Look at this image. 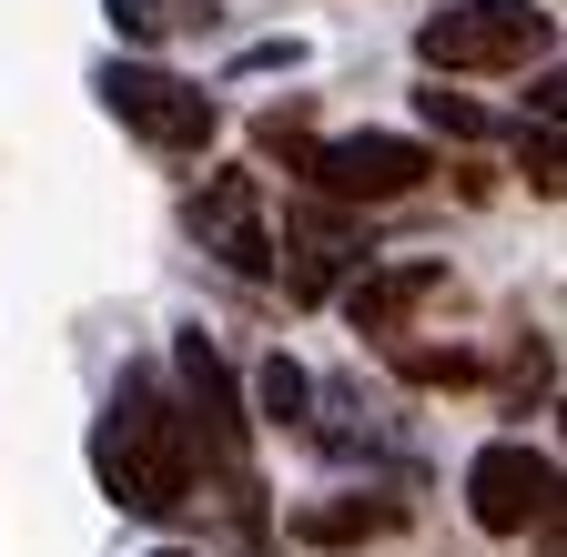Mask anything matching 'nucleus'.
Instances as JSON below:
<instances>
[{"label": "nucleus", "instance_id": "1", "mask_svg": "<svg viewBox=\"0 0 567 557\" xmlns=\"http://www.w3.org/2000/svg\"><path fill=\"white\" fill-rule=\"evenodd\" d=\"M92 476L122 517H183L193 507V426L183 405L163 395V375H122L102 426H92Z\"/></svg>", "mask_w": 567, "mask_h": 557}, {"label": "nucleus", "instance_id": "2", "mask_svg": "<svg viewBox=\"0 0 567 557\" xmlns=\"http://www.w3.org/2000/svg\"><path fill=\"white\" fill-rule=\"evenodd\" d=\"M547 51H557L547 0H446V11L415 21V61L436 82H496V72H527Z\"/></svg>", "mask_w": 567, "mask_h": 557}, {"label": "nucleus", "instance_id": "3", "mask_svg": "<svg viewBox=\"0 0 567 557\" xmlns=\"http://www.w3.org/2000/svg\"><path fill=\"white\" fill-rule=\"evenodd\" d=\"M102 102L153 153H213V132H224V102L183 72H163V61H102Z\"/></svg>", "mask_w": 567, "mask_h": 557}, {"label": "nucleus", "instance_id": "4", "mask_svg": "<svg viewBox=\"0 0 567 557\" xmlns=\"http://www.w3.org/2000/svg\"><path fill=\"white\" fill-rule=\"evenodd\" d=\"M425 173H436V153H425L415 132H334V143L315 132L295 183H315L324 203H354V214H365V203H405Z\"/></svg>", "mask_w": 567, "mask_h": 557}, {"label": "nucleus", "instance_id": "5", "mask_svg": "<svg viewBox=\"0 0 567 557\" xmlns=\"http://www.w3.org/2000/svg\"><path fill=\"white\" fill-rule=\"evenodd\" d=\"M466 517L486 537H527V527H557V456L527 446V436H496L466 456Z\"/></svg>", "mask_w": 567, "mask_h": 557}, {"label": "nucleus", "instance_id": "6", "mask_svg": "<svg viewBox=\"0 0 567 557\" xmlns=\"http://www.w3.org/2000/svg\"><path fill=\"white\" fill-rule=\"evenodd\" d=\"M183 224L203 234V254H224L244 285H264L274 274V234H264V183L244 173V163H224V173H203L193 183V203H183Z\"/></svg>", "mask_w": 567, "mask_h": 557}, {"label": "nucleus", "instance_id": "7", "mask_svg": "<svg viewBox=\"0 0 567 557\" xmlns=\"http://www.w3.org/2000/svg\"><path fill=\"white\" fill-rule=\"evenodd\" d=\"M173 375H183V426H193V446H213L224 466H244V446H254V415H244V395H234V365H224V344H213L203 324L173 344Z\"/></svg>", "mask_w": 567, "mask_h": 557}, {"label": "nucleus", "instance_id": "8", "mask_svg": "<svg viewBox=\"0 0 567 557\" xmlns=\"http://www.w3.org/2000/svg\"><path fill=\"white\" fill-rule=\"evenodd\" d=\"M446 295V254H395V264H354L344 285V324L354 334H405L425 305Z\"/></svg>", "mask_w": 567, "mask_h": 557}, {"label": "nucleus", "instance_id": "9", "mask_svg": "<svg viewBox=\"0 0 567 557\" xmlns=\"http://www.w3.org/2000/svg\"><path fill=\"white\" fill-rule=\"evenodd\" d=\"M354 244V203H305L295 224H284V285H295V305H324L334 295V264H365V254H344Z\"/></svg>", "mask_w": 567, "mask_h": 557}, {"label": "nucleus", "instance_id": "10", "mask_svg": "<svg viewBox=\"0 0 567 557\" xmlns=\"http://www.w3.org/2000/svg\"><path fill=\"white\" fill-rule=\"evenodd\" d=\"M284 527H295L305 547H375V537L405 527V507L395 497H315V507H295Z\"/></svg>", "mask_w": 567, "mask_h": 557}, {"label": "nucleus", "instance_id": "11", "mask_svg": "<svg viewBox=\"0 0 567 557\" xmlns=\"http://www.w3.org/2000/svg\"><path fill=\"white\" fill-rule=\"evenodd\" d=\"M305 405H315V375L295 355H264L254 365V426H305Z\"/></svg>", "mask_w": 567, "mask_h": 557}, {"label": "nucleus", "instance_id": "12", "mask_svg": "<svg viewBox=\"0 0 567 557\" xmlns=\"http://www.w3.org/2000/svg\"><path fill=\"white\" fill-rule=\"evenodd\" d=\"M254 153H264V163H284V173H305V153H315V122H305V102H274V112H254Z\"/></svg>", "mask_w": 567, "mask_h": 557}, {"label": "nucleus", "instance_id": "13", "mask_svg": "<svg viewBox=\"0 0 567 557\" xmlns=\"http://www.w3.org/2000/svg\"><path fill=\"white\" fill-rule=\"evenodd\" d=\"M415 122H425V132H446V143H486V132H496V112H476V102L446 92V82H425V92H415Z\"/></svg>", "mask_w": 567, "mask_h": 557}, {"label": "nucleus", "instance_id": "14", "mask_svg": "<svg viewBox=\"0 0 567 557\" xmlns=\"http://www.w3.org/2000/svg\"><path fill=\"white\" fill-rule=\"evenodd\" d=\"M395 365H405L415 385H466V375H476V355H456V344H446V355H436V344H395Z\"/></svg>", "mask_w": 567, "mask_h": 557}, {"label": "nucleus", "instance_id": "15", "mask_svg": "<svg viewBox=\"0 0 567 557\" xmlns=\"http://www.w3.org/2000/svg\"><path fill=\"white\" fill-rule=\"evenodd\" d=\"M517 153H527V183H537V193L557 203V183H567V173H557V122H537V132H527Z\"/></svg>", "mask_w": 567, "mask_h": 557}, {"label": "nucleus", "instance_id": "16", "mask_svg": "<svg viewBox=\"0 0 567 557\" xmlns=\"http://www.w3.org/2000/svg\"><path fill=\"white\" fill-rule=\"evenodd\" d=\"M102 11H112V31H122V41H163V21H173L163 0H102Z\"/></svg>", "mask_w": 567, "mask_h": 557}, {"label": "nucleus", "instance_id": "17", "mask_svg": "<svg viewBox=\"0 0 567 557\" xmlns=\"http://www.w3.org/2000/svg\"><path fill=\"white\" fill-rule=\"evenodd\" d=\"M295 61H305V41H295V31H284V41H254V51L234 61V72H295Z\"/></svg>", "mask_w": 567, "mask_h": 557}, {"label": "nucleus", "instance_id": "18", "mask_svg": "<svg viewBox=\"0 0 567 557\" xmlns=\"http://www.w3.org/2000/svg\"><path fill=\"white\" fill-rule=\"evenodd\" d=\"M527 102H537V122H557V112H567V82L547 72V61H537V92H527Z\"/></svg>", "mask_w": 567, "mask_h": 557}, {"label": "nucleus", "instance_id": "19", "mask_svg": "<svg viewBox=\"0 0 567 557\" xmlns=\"http://www.w3.org/2000/svg\"><path fill=\"white\" fill-rule=\"evenodd\" d=\"M153 557H193V547H153Z\"/></svg>", "mask_w": 567, "mask_h": 557}]
</instances>
